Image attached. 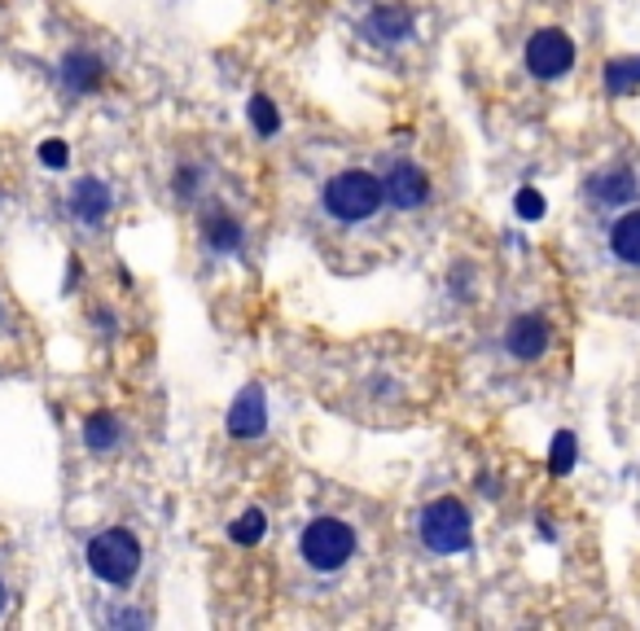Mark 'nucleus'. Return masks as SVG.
Segmentation results:
<instances>
[{
    "label": "nucleus",
    "instance_id": "f257e3e1",
    "mask_svg": "<svg viewBox=\"0 0 640 631\" xmlns=\"http://www.w3.org/2000/svg\"><path fill=\"white\" fill-rule=\"evenodd\" d=\"M386 202V189L377 176L369 171H338L330 184H325V210L343 224H360V220H373Z\"/></svg>",
    "mask_w": 640,
    "mask_h": 631
},
{
    "label": "nucleus",
    "instance_id": "f03ea898",
    "mask_svg": "<svg viewBox=\"0 0 640 631\" xmlns=\"http://www.w3.org/2000/svg\"><path fill=\"white\" fill-rule=\"evenodd\" d=\"M88 570L111 583V588H124L137 579L141 570V544L128 536V531H101L92 544H88Z\"/></svg>",
    "mask_w": 640,
    "mask_h": 631
},
{
    "label": "nucleus",
    "instance_id": "7ed1b4c3",
    "mask_svg": "<svg viewBox=\"0 0 640 631\" xmlns=\"http://www.w3.org/2000/svg\"><path fill=\"white\" fill-rule=\"evenodd\" d=\"M298 544H303V557H307L311 570H338L356 553V536L343 517H316Z\"/></svg>",
    "mask_w": 640,
    "mask_h": 631
},
{
    "label": "nucleus",
    "instance_id": "20e7f679",
    "mask_svg": "<svg viewBox=\"0 0 640 631\" xmlns=\"http://www.w3.org/2000/svg\"><path fill=\"white\" fill-rule=\"evenodd\" d=\"M470 513L461 500H435L421 513V540L435 553H465L470 549Z\"/></svg>",
    "mask_w": 640,
    "mask_h": 631
},
{
    "label": "nucleus",
    "instance_id": "39448f33",
    "mask_svg": "<svg viewBox=\"0 0 640 631\" xmlns=\"http://www.w3.org/2000/svg\"><path fill=\"white\" fill-rule=\"evenodd\" d=\"M571 66H575V44H571L566 31L549 27L540 36H530V44H526V70L536 75V79H558Z\"/></svg>",
    "mask_w": 640,
    "mask_h": 631
},
{
    "label": "nucleus",
    "instance_id": "423d86ee",
    "mask_svg": "<svg viewBox=\"0 0 640 631\" xmlns=\"http://www.w3.org/2000/svg\"><path fill=\"white\" fill-rule=\"evenodd\" d=\"M382 189H386L391 206H399V210H412V206H421L425 197H431V176H425L421 167H412V163H395V167L386 171Z\"/></svg>",
    "mask_w": 640,
    "mask_h": 631
},
{
    "label": "nucleus",
    "instance_id": "0eeeda50",
    "mask_svg": "<svg viewBox=\"0 0 640 631\" xmlns=\"http://www.w3.org/2000/svg\"><path fill=\"white\" fill-rule=\"evenodd\" d=\"M504 347L517 360H540L549 351V321H545V316H517V321L509 325Z\"/></svg>",
    "mask_w": 640,
    "mask_h": 631
},
{
    "label": "nucleus",
    "instance_id": "6e6552de",
    "mask_svg": "<svg viewBox=\"0 0 640 631\" xmlns=\"http://www.w3.org/2000/svg\"><path fill=\"white\" fill-rule=\"evenodd\" d=\"M264 426H268L264 390L251 386V390H242L238 403L229 408V435H233V439H255V435H264Z\"/></svg>",
    "mask_w": 640,
    "mask_h": 631
},
{
    "label": "nucleus",
    "instance_id": "1a4fd4ad",
    "mask_svg": "<svg viewBox=\"0 0 640 631\" xmlns=\"http://www.w3.org/2000/svg\"><path fill=\"white\" fill-rule=\"evenodd\" d=\"M71 210H75L84 224H101L105 210H111V189H105L97 176H84V180L71 189Z\"/></svg>",
    "mask_w": 640,
    "mask_h": 631
},
{
    "label": "nucleus",
    "instance_id": "9d476101",
    "mask_svg": "<svg viewBox=\"0 0 640 631\" xmlns=\"http://www.w3.org/2000/svg\"><path fill=\"white\" fill-rule=\"evenodd\" d=\"M588 197H597L601 206H623L636 197V176L631 171H605L597 180H588Z\"/></svg>",
    "mask_w": 640,
    "mask_h": 631
},
{
    "label": "nucleus",
    "instance_id": "9b49d317",
    "mask_svg": "<svg viewBox=\"0 0 640 631\" xmlns=\"http://www.w3.org/2000/svg\"><path fill=\"white\" fill-rule=\"evenodd\" d=\"M610 250L623 263H636L640 268V210H627V216L610 229Z\"/></svg>",
    "mask_w": 640,
    "mask_h": 631
},
{
    "label": "nucleus",
    "instance_id": "f8f14e48",
    "mask_svg": "<svg viewBox=\"0 0 640 631\" xmlns=\"http://www.w3.org/2000/svg\"><path fill=\"white\" fill-rule=\"evenodd\" d=\"M62 79H66L71 92H88V88H97V83H101V57H92V53H75V57H66Z\"/></svg>",
    "mask_w": 640,
    "mask_h": 631
},
{
    "label": "nucleus",
    "instance_id": "ddd939ff",
    "mask_svg": "<svg viewBox=\"0 0 640 631\" xmlns=\"http://www.w3.org/2000/svg\"><path fill=\"white\" fill-rule=\"evenodd\" d=\"M408 31H412V18L404 10H377L369 18V36H377V40H404Z\"/></svg>",
    "mask_w": 640,
    "mask_h": 631
},
{
    "label": "nucleus",
    "instance_id": "4468645a",
    "mask_svg": "<svg viewBox=\"0 0 640 631\" xmlns=\"http://www.w3.org/2000/svg\"><path fill=\"white\" fill-rule=\"evenodd\" d=\"M605 83H610V92H636L640 88V57H623V62H610V70H605Z\"/></svg>",
    "mask_w": 640,
    "mask_h": 631
},
{
    "label": "nucleus",
    "instance_id": "2eb2a0df",
    "mask_svg": "<svg viewBox=\"0 0 640 631\" xmlns=\"http://www.w3.org/2000/svg\"><path fill=\"white\" fill-rule=\"evenodd\" d=\"M264 531H268V517H264L259 508H246V513L229 526V536H233L238 544H259V540H264Z\"/></svg>",
    "mask_w": 640,
    "mask_h": 631
},
{
    "label": "nucleus",
    "instance_id": "dca6fc26",
    "mask_svg": "<svg viewBox=\"0 0 640 631\" xmlns=\"http://www.w3.org/2000/svg\"><path fill=\"white\" fill-rule=\"evenodd\" d=\"M84 439H88V448H97V452H105L115 439H119V426H115V416H105V412H97L88 426H84Z\"/></svg>",
    "mask_w": 640,
    "mask_h": 631
},
{
    "label": "nucleus",
    "instance_id": "f3484780",
    "mask_svg": "<svg viewBox=\"0 0 640 631\" xmlns=\"http://www.w3.org/2000/svg\"><path fill=\"white\" fill-rule=\"evenodd\" d=\"M206 237H210V246H216V250H238L242 246V224H233L229 216H216V220H210V229H206Z\"/></svg>",
    "mask_w": 640,
    "mask_h": 631
},
{
    "label": "nucleus",
    "instance_id": "a211bd4d",
    "mask_svg": "<svg viewBox=\"0 0 640 631\" xmlns=\"http://www.w3.org/2000/svg\"><path fill=\"white\" fill-rule=\"evenodd\" d=\"M575 452H579L575 435H558V439H553V452H549V469H553L558 478L571 474V469H575Z\"/></svg>",
    "mask_w": 640,
    "mask_h": 631
},
{
    "label": "nucleus",
    "instance_id": "6ab92c4d",
    "mask_svg": "<svg viewBox=\"0 0 640 631\" xmlns=\"http://www.w3.org/2000/svg\"><path fill=\"white\" fill-rule=\"evenodd\" d=\"M251 119H255V128H259L264 137H272V132L281 128V115H277V105H272L268 96H251Z\"/></svg>",
    "mask_w": 640,
    "mask_h": 631
},
{
    "label": "nucleus",
    "instance_id": "aec40b11",
    "mask_svg": "<svg viewBox=\"0 0 640 631\" xmlns=\"http://www.w3.org/2000/svg\"><path fill=\"white\" fill-rule=\"evenodd\" d=\"M517 216H522V220H540V216H545V197H540L536 189H522V193H517Z\"/></svg>",
    "mask_w": 640,
    "mask_h": 631
},
{
    "label": "nucleus",
    "instance_id": "412c9836",
    "mask_svg": "<svg viewBox=\"0 0 640 631\" xmlns=\"http://www.w3.org/2000/svg\"><path fill=\"white\" fill-rule=\"evenodd\" d=\"M40 158H44V167H66L71 154H66L62 141H44V145H40Z\"/></svg>",
    "mask_w": 640,
    "mask_h": 631
},
{
    "label": "nucleus",
    "instance_id": "4be33fe9",
    "mask_svg": "<svg viewBox=\"0 0 640 631\" xmlns=\"http://www.w3.org/2000/svg\"><path fill=\"white\" fill-rule=\"evenodd\" d=\"M193 189H197V171H180V176H176V193H184V197H189Z\"/></svg>",
    "mask_w": 640,
    "mask_h": 631
},
{
    "label": "nucleus",
    "instance_id": "5701e85b",
    "mask_svg": "<svg viewBox=\"0 0 640 631\" xmlns=\"http://www.w3.org/2000/svg\"><path fill=\"white\" fill-rule=\"evenodd\" d=\"M0 614H5V588H0Z\"/></svg>",
    "mask_w": 640,
    "mask_h": 631
}]
</instances>
